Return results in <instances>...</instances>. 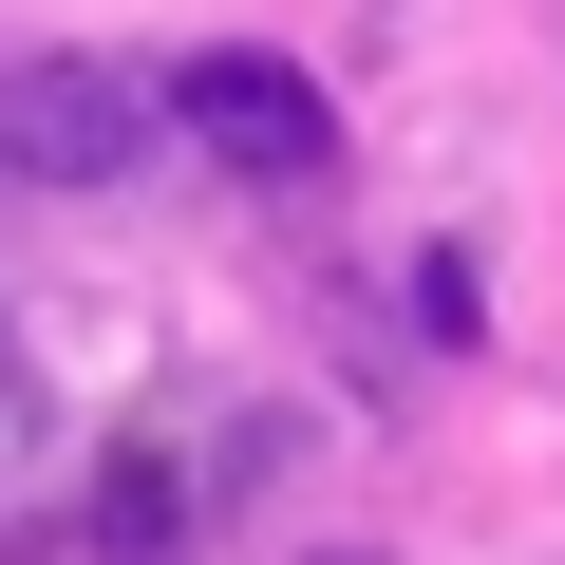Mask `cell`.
<instances>
[{"label":"cell","instance_id":"obj_2","mask_svg":"<svg viewBox=\"0 0 565 565\" xmlns=\"http://www.w3.org/2000/svg\"><path fill=\"white\" fill-rule=\"evenodd\" d=\"M170 114L226 151V170H282V189H302L321 151H340V114H321V76L302 57H264V39H207L189 76H170Z\"/></svg>","mask_w":565,"mask_h":565},{"label":"cell","instance_id":"obj_4","mask_svg":"<svg viewBox=\"0 0 565 565\" xmlns=\"http://www.w3.org/2000/svg\"><path fill=\"white\" fill-rule=\"evenodd\" d=\"M0 452H20V377H0Z\"/></svg>","mask_w":565,"mask_h":565},{"label":"cell","instance_id":"obj_3","mask_svg":"<svg viewBox=\"0 0 565 565\" xmlns=\"http://www.w3.org/2000/svg\"><path fill=\"white\" fill-rule=\"evenodd\" d=\"M95 546H114V565H170V471H114V490H95Z\"/></svg>","mask_w":565,"mask_h":565},{"label":"cell","instance_id":"obj_1","mask_svg":"<svg viewBox=\"0 0 565 565\" xmlns=\"http://www.w3.org/2000/svg\"><path fill=\"white\" fill-rule=\"evenodd\" d=\"M151 132H170V95H132L114 57H20L0 76V170L20 189H114Z\"/></svg>","mask_w":565,"mask_h":565}]
</instances>
